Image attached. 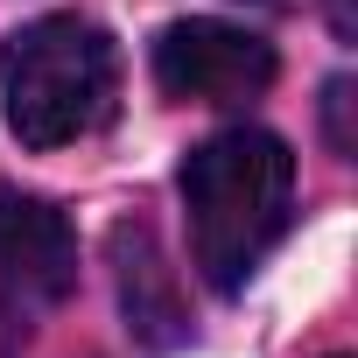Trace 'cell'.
<instances>
[{"instance_id":"obj_8","label":"cell","mask_w":358,"mask_h":358,"mask_svg":"<svg viewBox=\"0 0 358 358\" xmlns=\"http://www.w3.org/2000/svg\"><path fill=\"white\" fill-rule=\"evenodd\" d=\"M323 15H330V29H337L344 43L358 36V0H323Z\"/></svg>"},{"instance_id":"obj_3","label":"cell","mask_w":358,"mask_h":358,"mask_svg":"<svg viewBox=\"0 0 358 358\" xmlns=\"http://www.w3.org/2000/svg\"><path fill=\"white\" fill-rule=\"evenodd\" d=\"M155 85L183 106H246L274 85V43L232 22H169L155 36Z\"/></svg>"},{"instance_id":"obj_5","label":"cell","mask_w":358,"mask_h":358,"mask_svg":"<svg viewBox=\"0 0 358 358\" xmlns=\"http://www.w3.org/2000/svg\"><path fill=\"white\" fill-rule=\"evenodd\" d=\"M113 281H120V309H127V330L141 351H176L190 344V309H183V288H176V267L155 239V225L127 218L113 225Z\"/></svg>"},{"instance_id":"obj_1","label":"cell","mask_w":358,"mask_h":358,"mask_svg":"<svg viewBox=\"0 0 358 358\" xmlns=\"http://www.w3.org/2000/svg\"><path fill=\"white\" fill-rule=\"evenodd\" d=\"M176 190H183V211H190V253H197L204 281L218 295H239L246 274L288 232L295 155L267 127H225L183 162Z\"/></svg>"},{"instance_id":"obj_6","label":"cell","mask_w":358,"mask_h":358,"mask_svg":"<svg viewBox=\"0 0 358 358\" xmlns=\"http://www.w3.org/2000/svg\"><path fill=\"white\" fill-rule=\"evenodd\" d=\"M351 113H358V85L351 78H330L323 85V134H330L337 155H358V120Z\"/></svg>"},{"instance_id":"obj_2","label":"cell","mask_w":358,"mask_h":358,"mask_svg":"<svg viewBox=\"0 0 358 358\" xmlns=\"http://www.w3.org/2000/svg\"><path fill=\"white\" fill-rule=\"evenodd\" d=\"M120 106V50L85 15H43L0 43V113L22 148H71Z\"/></svg>"},{"instance_id":"obj_7","label":"cell","mask_w":358,"mask_h":358,"mask_svg":"<svg viewBox=\"0 0 358 358\" xmlns=\"http://www.w3.org/2000/svg\"><path fill=\"white\" fill-rule=\"evenodd\" d=\"M22 337H29V316L0 302V358H15V344H22Z\"/></svg>"},{"instance_id":"obj_4","label":"cell","mask_w":358,"mask_h":358,"mask_svg":"<svg viewBox=\"0 0 358 358\" xmlns=\"http://www.w3.org/2000/svg\"><path fill=\"white\" fill-rule=\"evenodd\" d=\"M78 288V239L57 204L29 190H0V302L36 316Z\"/></svg>"}]
</instances>
